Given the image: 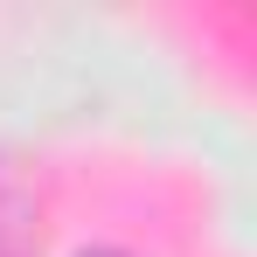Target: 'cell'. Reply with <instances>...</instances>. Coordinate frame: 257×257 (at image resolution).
<instances>
[{"mask_svg":"<svg viewBox=\"0 0 257 257\" xmlns=\"http://www.w3.org/2000/svg\"><path fill=\"white\" fill-rule=\"evenodd\" d=\"M84 257H125V250H84Z\"/></svg>","mask_w":257,"mask_h":257,"instance_id":"7a4b0ae2","label":"cell"},{"mask_svg":"<svg viewBox=\"0 0 257 257\" xmlns=\"http://www.w3.org/2000/svg\"><path fill=\"white\" fill-rule=\"evenodd\" d=\"M28 243H35V209L0 181V257H28Z\"/></svg>","mask_w":257,"mask_h":257,"instance_id":"6da1fadb","label":"cell"}]
</instances>
